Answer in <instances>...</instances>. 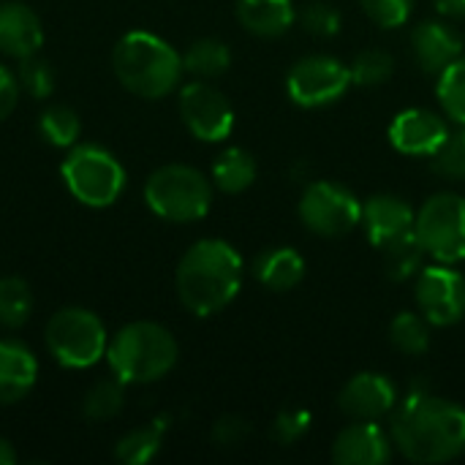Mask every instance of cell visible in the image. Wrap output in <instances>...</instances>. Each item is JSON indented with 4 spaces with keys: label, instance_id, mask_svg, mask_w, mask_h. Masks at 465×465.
Instances as JSON below:
<instances>
[{
    "label": "cell",
    "instance_id": "29",
    "mask_svg": "<svg viewBox=\"0 0 465 465\" xmlns=\"http://www.w3.org/2000/svg\"><path fill=\"white\" fill-rule=\"evenodd\" d=\"M38 131L44 134V139L52 147H74L79 134H82V123H79V114L71 106L57 104V106H49L41 114Z\"/></svg>",
    "mask_w": 465,
    "mask_h": 465
},
{
    "label": "cell",
    "instance_id": "3",
    "mask_svg": "<svg viewBox=\"0 0 465 465\" xmlns=\"http://www.w3.org/2000/svg\"><path fill=\"white\" fill-rule=\"evenodd\" d=\"M112 68L120 84L139 98L169 95L185 71L177 49L147 30H134L117 41L112 52Z\"/></svg>",
    "mask_w": 465,
    "mask_h": 465
},
{
    "label": "cell",
    "instance_id": "15",
    "mask_svg": "<svg viewBox=\"0 0 465 465\" xmlns=\"http://www.w3.org/2000/svg\"><path fill=\"white\" fill-rule=\"evenodd\" d=\"M414 221H417V213L411 210V204L406 199H401L395 193H376L362 204L360 223H362L371 245L384 251L395 240L414 234Z\"/></svg>",
    "mask_w": 465,
    "mask_h": 465
},
{
    "label": "cell",
    "instance_id": "27",
    "mask_svg": "<svg viewBox=\"0 0 465 465\" xmlns=\"http://www.w3.org/2000/svg\"><path fill=\"white\" fill-rule=\"evenodd\" d=\"M425 248L420 245L417 234L401 237L392 245L384 248V270L390 281H409L414 275H420L422 262H425Z\"/></svg>",
    "mask_w": 465,
    "mask_h": 465
},
{
    "label": "cell",
    "instance_id": "10",
    "mask_svg": "<svg viewBox=\"0 0 465 465\" xmlns=\"http://www.w3.org/2000/svg\"><path fill=\"white\" fill-rule=\"evenodd\" d=\"M351 87V71L346 63L330 54H308L289 68L286 93L302 109H319L343 98Z\"/></svg>",
    "mask_w": 465,
    "mask_h": 465
},
{
    "label": "cell",
    "instance_id": "13",
    "mask_svg": "<svg viewBox=\"0 0 465 465\" xmlns=\"http://www.w3.org/2000/svg\"><path fill=\"white\" fill-rule=\"evenodd\" d=\"M450 136L452 134H450L447 120L422 106L403 109L390 123V144L403 155L433 158L447 144Z\"/></svg>",
    "mask_w": 465,
    "mask_h": 465
},
{
    "label": "cell",
    "instance_id": "30",
    "mask_svg": "<svg viewBox=\"0 0 465 465\" xmlns=\"http://www.w3.org/2000/svg\"><path fill=\"white\" fill-rule=\"evenodd\" d=\"M349 71H351V82H357L362 87H376V84H384L392 76L395 60L384 49H362L351 60Z\"/></svg>",
    "mask_w": 465,
    "mask_h": 465
},
{
    "label": "cell",
    "instance_id": "38",
    "mask_svg": "<svg viewBox=\"0 0 465 465\" xmlns=\"http://www.w3.org/2000/svg\"><path fill=\"white\" fill-rule=\"evenodd\" d=\"M16 101H19V79L5 65H0V120L14 112Z\"/></svg>",
    "mask_w": 465,
    "mask_h": 465
},
{
    "label": "cell",
    "instance_id": "14",
    "mask_svg": "<svg viewBox=\"0 0 465 465\" xmlns=\"http://www.w3.org/2000/svg\"><path fill=\"white\" fill-rule=\"evenodd\" d=\"M398 406V387L384 373H357L346 381L338 395V409L349 420H371L379 422L381 417L392 414Z\"/></svg>",
    "mask_w": 465,
    "mask_h": 465
},
{
    "label": "cell",
    "instance_id": "7",
    "mask_svg": "<svg viewBox=\"0 0 465 465\" xmlns=\"http://www.w3.org/2000/svg\"><path fill=\"white\" fill-rule=\"evenodd\" d=\"M106 327L93 311L63 308L46 324V349L63 368H93L101 357H106Z\"/></svg>",
    "mask_w": 465,
    "mask_h": 465
},
{
    "label": "cell",
    "instance_id": "37",
    "mask_svg": "<svg viewBox=\"0 0 465 465\" xmlns=\"http://www.w3.org/2000/svg\"><path fill=\"white\" fill-rule=\"evenodd\" d=\"M248 436H251L248 420L234 417V414L221 417V420L213 425V441H215L221 450H234V447H240Z\"/></svg>",
    "mask_w": 465,
    "mask_h": 465
},
{
    "label": "cell",
    "instance_id": "12",
    "mask_svg": "<svg viewBox=\"0 0 465 465\" xmlns=\"http://www.w3.org/2000/svg\"><path fill=\"white\" fill-rule=\"evenodd\" d=\"M417 305L433 327H452L465 316V278L455 264L436 262L417 275Z\"/></svg>",
    "mask_w": 465,
    "mask_h": 465
},
{
    "label": "cell",
    "instance_id": "31",
    "mask_svg": "<svg viewBox=\"0 0 465 465\" xmlns=\"http://www.w3.org/2000/svg\"><path fill=\"white\" fill-rule=\"evenodd\" d=\"M120 409H123V381L117 376L93 384L82 403V411L90 420H112L120 414Z\"/></svg>",
    "mask_w": 465,
    "mask_h": 465
},
{
    "label": "cell",
    "instance_id": "2",
    "mask_svg": "<svg viewBox=\"0 0 465 465\" xmlns=\"http://www.w3.org/2000/svg\"><path fill=\"white\" fill-rule=\"evenodd\" d=\"M177 297L193 316H215L242 286V256L226 240L193 242L177 264Z\"/></svg>",
    "mask_w": 465,
    "mask_h": 465
},
{
    "label": "cell",
    "instance_id": "1",
    "mask_svg": "<svg viewBox=\"0 0 465 465\" xmlns=\"http://www.w3.org/2000/svg\"><path fill=\"white\" fill-rule=\"evenodd\" d=\"M390 439L411 463H450L465 452V409L430 395L425 387L414 390L392 409Z\"/></svg>",
    "mask_w": 465,
    "mask_h": 465
},
{
    "label": "cell",
    "instance_id": "36",
    "mask_svg": "<svg viewBox=\"0 0 465 465\" xmlns=\"http://www.w3.org/2000/svg\"><path fill=\"white\" fill-rule=\"evenodd\" d=\"M311 430V414L305 409H286L272 420V439L283 447L297 444Z\"/></svg>",
    "mask_w": 465,
    "mask_h": 465
},
{
    "label": "cell",
    "instance_id": "17",
    "mask_svg": "<svg viewBox=\"0 0 465 465\" xmlns=\"http://www.w3.org/2000/svg\"><path fill=\"white\" fill-rule=\"evenodd\" d=\"M411 54L425 74H441L463 54V38L450 22L428 19L411 30Z\"/></svg>",
    "mask_w": 465,
    "mask_h": 465
},
{
    "label": "cell",
    "instance_id": "28",
    "mask_svg": "<svg viewBox=\"0 0 465 465\" xmlns=\"http://www.w3.org/2000/svg\"><path fill=\"white\" fill-rule=\"evenodd\" d=\"M436 95L444 114L458 125H465V54H460L452 65H447L439 74Z\"/></svg>",
    "mask_w": 465,
    "mask_h": 465
},
{
    "label": "cell",
    "instance_id": "16",
    "mask_svg": "<svg viewBox=\"0 0 465 465\" xmlns=\"http://www.w3.org/2000/svg\"><path fill=\"white\" fill-rule=\"evenodd\" d=\"M392 439L371 420H351L332 444V460L338 465H384L392 460Z\"/></svg>",
    "mask_w": 465,
    "mask_h": 465
},
{
    "label": "cell",
    "instance_id": "21",
    "mask_svg": "<svg viewBox=\"0 0 465 465\" xmlns=\"http://www.w3.org/2000/svg\"><path fill=\"white\" fill-rule=\"evenodd\" d=\"M253 275L270 292H289L302 281L305 259L294 248L278 245L259 253V259L253 262Z\"/></svg>",
    "mask_w": 465,
    "mask_h": 465
},
{
    "label": "cell",
    "instance_id": "32",
    "mask_svg": "<svg viewBox=\"0 0 465 465\" xmlns=\"http://www.w3.org/2000/svg\"><path fill=\"white\" fill-rule=\"evenodd\" d=\"M16 79L27 90V95H33V98H46L54 90V71L38 54H27L19 60V76Z\"/></svg>",
    "mask_w": 465,
    "mask_h": 465
},
{
    "label": "cell",
    "instance_id": "34",
    "mask_svg": "<svg viewBox=\"0 0 465 465\" xmlns=\"http://www.w3.org/2000/svg\"><path fill=\"white\" fill-rule=\"evenodd\" d=\"M433 169L447 180H465V125L433 155Z\"/></svg>",
    "mask_w": 465,
    "mask_h": 465
},
{
    "label": "cell",
    "instance_id": "20",
    "mask_svg": "<svg viewBox=\"0 0 465 465\" xmlns=\"http://www.w3.org/2000/svg\"><path fill=\"white\" fill-rule=\"evenodd\" d=\"M237 19L259 38H278L294 25L297 14L292 0H237Z\"/></svg>",
    "mask_w": 465,
    "mask_h": 465
},
{
    "label": "cell",
    "instance_id": "39",
    "mask_svg": "<svg viewBox=\"0 0 465 465\" xmlns=\"http://www.w3.org/2000/svg\"><path fill=\"white\" fill-rule=\"evenodd\" d=\"M433 5L447 19H465V0H433Z\"/></svg>",
    "mask_w": 465,
    "mask_h": 465
},
{
    "label": "cell",
    "instance_id": "11",
    "mask_svg": "<svg viewBox=\"0 0 465 465\" xmlns=\"http://www.w3.org/2000/svg\"><path fill=\"white\" fill-rule=\"evenodd\" d=\"M180 117L202 142H223L234 128V109L229 98L207 79H196L180 90Z\"/></svg>",
    "mask_w": 465,
    "mask_h": 465
},
{
    "label": "cell",
    "instance_id": "4",
    "mask_svg": "<svg viewBox=\"0 0 465 465\" xmlns=\"http://www.w3.org/2000/svg\"><path fill=\"white\" fill-rule=\"evenodd\" d=\"M106 362L123 384H150L174 368L177 341L155 322H131L109 341Z\"/></svg>",
    "mask_w": 465,
    "mask_h": 465
},
{
    "label": "cell",
    "instance_id": "18",
    "mask_svg": "<svg viewBox=\"0 0 465 465\" xmlns=\"http://www.w3.org/2000/svg\"><path fill=\"white\" fill-rule=\"evenodd\" d=\"M38 379L33 351L11 338H0V406H14L30 395Z\"/></svg>",
    "mask_w": 465,
    "mask_h": 465
},
{
    "label": "cell",
    "instance_id": "33",
    "mask_svg": "<svg viewBox=\"0 0 465 465\" xmlns=\"http://www.w3.org/2000/svg\"><path fill=\"white\" fill-rule=\"evenodd\" d=\"M300 25L305 33L316 35V38H332L341 33V14L335 5L324 3V0H316V3H308L300 14Z\"/></svg>",
    "mask_w": 465,
    "mask_h": 465
},
{
    "label": "cell",
    "instance_id": "22",
    "mask_svg": "<svg viewBox=\"0 0 465 465\" xmlns=\"http://www.w3.org/2000/svg\"><path fill=\"white\" fill-rule=\"evenodd\" d=\"M256 161L248 150L242 147H229L223 150L215 163H213V183L223 193H242L256 183Z\"/></svg>",
    "mask_w": 465,
    "mask_h": 465
},
{
    "label": "cell",
    "instance_id": "35",
    "mask_svg": "<svg viewBox=\"0 0 465 465\" xmlns=\"http://www.w3.org/2000/svg\"><path fill=\"white\" fill-rule=\"evenodd\" d=\"M360 5L379 27H401L414 11V0H360Z\"/></svg>",
    "mask_w": 465,
    "mask_h": 465
},
{
    "label": "cell",
    "instance_id": "24",
    "mask_svg": "<svg viewBox=\"0 0 465 465\" xmlns=\"http://www.w3.org/2000/svg\"><path fill=\"white\" fill-rule=\"evenodd\" d=\"M229 65H232V52L218 38H199L183 54V68L196 79H207V82L226 74Z\"/></svg>",
    "mask_w": 465,
    "mask_h": 465
},
{
    "label": "cell",
    "instance_id": "9",
    "mask_svg": "<svg viewBox=\"0 0 465 465\" xmlns=\"http://www.w3.org/2000/svg\"><path fill=\"white\" fill-rule=\"evenodd\" d=\"M300 221L319 237H343L362 221V202L341 183H311L300 196Z\"/></svg>",
    "mask_w": 465,
    "mask_h": 465
},
{
    "label": "cell",
    "instance_id": "6",
    "mask_svg": "<svg viewBox=\"0 0 465 465\" xmlns=\"http://www.w3.org/2000/svg\"><path fill=\"white\" fill-rule=\"evenodd\" d=\"M71 196L87 207H109L125 188V169L98 144H74L60 166Z\"/></svg>",
    "mask_w": 465,
    "mask_h": 465
},
{
    "label": "cell",
    "instance_id": "5",
    "mask_svg": "<svg viewBox=\"0 0 465 465\" xmlns=\"http://www.w3.org/2000/svg\"><path fill=\"white\" fill-rule=\"evenodd\" d=\"M144 202L163 221L193 223L210 213L213 183L193 166L166 163L147 177Z\"/></svg>",
    "mask_w": 465,
    "mask_h": 465
},
{
    "label": "cell",
    "instance_id": "8",
    "mask_svg": "<svg viewBox=\"0 0 465 465\" xmlns=\"http://www.w3.org/2000/svg\"><path fill=\"white\" fill-rule=\"evenodd\" d=\"M414 234L430 259L441 264L465 262V196L455 191L433 193L417 213Z\"/></svg>",
    "mask_w": 465,
    "mask_h": 465
},
{
    "label": "cell",
    "instance_id": "26",
    "mask_svg": "<svg viewBox=\"0 0 465 465\" xmlns=\"http://www.w3.org/2000/svg\"><path fill=\"white\" fill-rule=\"evenodd\" d=\"M33 311V292L27 281L16 275L0 278V327L16 330L30 319Z\"/></svg>",
    "mask_w": 465,
    "mask_h": 465
},
{
    "label": "cell",
    "instance_id": "25",
    "mask_svg": "<svg viewBox=\"0 0 465 465\" xmlns=\"http://www.w3.org/2000/svg\"><path fill=\"white\" fill-rule=\"evenodd\" d=\"M390 343L409 357L425 354L430 349V322L414 311L398 313L390 324Z\"/></svg>",
    "mask_w": 465,
    "mask_h": 465
},
{
    "label": "cell",
    "instance_id": "19",
    "mask_svg": "<svg viewBox=\"0 0 465 465\" xmlns=\"http://www.w3.org/2000/svg\"><path fill=\"white\" fill-rule=\"evenodd\" d=\"M44 44V27L38 14L25 3H3L0 5V52L8 57L35 54Z\"/></svg>",
    "mask_w": 465,
    "mask_h": 465
},
{
    "label": "cell",
    "instance_id": "23",
    "mask_svg": "<svg viewBox=\"0 0 465 465\" xmlns=\"http://www.w3.org/2000/svg\"><path fill=\"white\" fill-rule=\"evenodd\" d=\"M169 428V420L166 417H158L153 420L150 425H142L131 433H125L117 447H114V458L120 460L123 465H144L150 463L161 444H163V433Z\"/></svg>",
    "mask_w": 465,
    "mask_h": 465
},
{
    "label": "cell",
    "instance_id": "40",
    "mask_svg": "<svg viewBox=\"0 0 465 465\" xmlns=\"http://www.w3.org/2000/svg\"><path fill=\"white\" fill-rule=\"evenodd\" d=\"M16 463V452H14V447L5 441V439H0V465H14Z\"/></svg>",
    "mask_w": 465,
    "mask_h": 465
}]
</instances>
